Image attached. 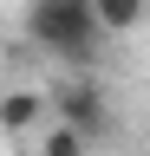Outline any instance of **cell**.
<instances>
[{
  "instance_id": "1",
  "label": "cell",
  "mask_w": 150,
  "mask_h": 156,
  "mask_svg": "<svg viewBox=\"0 0 150 156\" xmlns=\"http://www.w3.org/2000/svg\"><path fill=\"white\" fill-rule=\"evenodd\" d=\"M33 39L59 58H85L98 52V20H91V0H33Z\"/></svg>"
},
{
  "instance_id": "2",
  "label": "cell",
  "mask_w": 150,
  "mask_h": 156,
  "mask_svg": "<svg viewBox=\"0 0 150 156\" xmlns=\"http://www.w3.org/2000/svg\"><path fill=\"white\" fill-rule=\"evenodd\" d=\"M46 104H59V124H72L79 136H104L111 130V111H104L98 85H65V91H52Z\"/></svg>"
},
{
  "instance_id": "3",
  "label": "cell",
  "mask_w": 150,
  "mask_h": 156,
  "mask_svg": "<svg viewBox=\"0 0 150 156\" xmlns=\"http://www.w3.org/2000/svg\"><path fill=\"white\" fill-rule=\"evenodd\" d=\"M39 117H46V91H33V85H13V91H0V130H7V136H26V130H39Z\"/></svg>"
},
{
  "instance_id": "4",
  "label": "cell",
  "mask_w": 150,
  "mask_h": 156,
  "mask_svg": "<svg viewBox=\"0 0 150 156\" xmlns=\"http://www.w3.org/2000/svg\"><path fill=\"white\" fill-rule=\"evenodd\" d=\"M150 13V0H91V20H98V33H137Z\"/></svg>"
},
{
  "instance_id": "5",
  "label": "cell",
  "mask_w": 150,
  "mask_h": 156,
  "mask_svg": "<svg viewBox=\"0 0 150 156\" xmlns=\"http://www.w3.org/2000/svg\"><path fill=\"white\" fill-rule=\"evenodd\" d=\"M91 150V136H79L72 124H52V130H39V156H85Z\"/></svg>"
}]
</instances>
